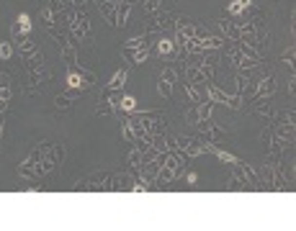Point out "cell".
<instances>
[{"label":"cell","instance_id":"obj_43","mask_svg":"<svg viewBox=\"0 0 296 231\" xmlns=\"http://www.w3.org/2000/svg\"><path fill=\"white\" fill-rule=\"evenodd\" d=\"M3 131H5V121H3V113H0V139H3Z\"/></svg>","mask_w":296,"mask_h":231},{"label":"cell","instance_id":"obj_8","mask_svg":"<svg viewBox=\"0 0 296 231\" xmlns=\"http://www.w3.org/2000/svg\"><path fill=\"white\" fill-rule=\"evenodd\" d=\"M131 8H134L131 0H119V3H116V26H127L129 23Z\"/></svg>","mask_w":296,"mask_h":231},{"label":"cell","instance_id":"obj_19","mask_svg":"<svg viewBox=\"0 0 296 231\" xmlns=\"http://www.w3.org/2000/svg\"><path fill=\"white\" fill-rule=\"evenodd\" d=\"M185 80H188V82H196V85H206V82H209V80L204 77V72L199 69V65H188L185 67Z\"/></svg>","mask_w":296,"mask_h":231},{"label":"cell","instance_id":"obj_28","mask_svg":"<svg viewBox=\"0 0 296 231\" xmlns=\"http://www.w3.org/2000/svg\"><path fill=\"white\" fill-rule=\"evenodd\" d=\"M199 154H204V141L201 139H191V144L185 147L183 157H199Z\"/></svg>","mask_w":296,"mask_h":231},{"label":"cell","instance_id":"obj_20","mask_svg":"<svg viewBox=\"0 0 296 231\" xmlns=\"http://www.w3.org/2000/svg\"><path fill=\"white\" fill-rule=\"evenodd\" d=\"M95 113L98 116H111V113H116V100H113V98H103L101 95V100H98V105H95Z\"/></svg>","mask_w":296,"mask_h":231},{"label":"cell","instance_id":"obj_23","mask_svg":"<svg viewBox=\"0 0 296 231\" xmlns=\"http://www.w3.org/2000/svg\"><path fill=\"white\" fill-rule=\"evenodd\" d=\"M217 49H224V36H204V51H217Z\"/></svg>","mask_w":296,"mask_h":231},{"label":"cell","instance_id":"obj_35","mask_svg":"<svg viewBox=\"0 0 296 231\" xmlns=\"http://www.w3.org/2000/svg\"><path fill=\"white\" fill-rule=\"evenodd\" d=\"M294 51H296V49H294V44H291V47H289V49H286L283 54H281V59H283V65L289 67L291 72H294Z\"/></svg>","mask_w":296,"mask_h":231},{"label":"cell","instance_id":"obj_32","mask_svg":"<svg viewBox=\"0 0 296 231\" xmlns=\"http://www.w3.org/2000/svg\"><path fill=\"white\" fill-rule=\"evenodd\" d=\"M255 116H260V118H273V116H276V111L271 108V105L260 103V105H255Z\"/></svg>","mask_w":296,"mask_h":231},{"label":"cell","instance_id":"obj_31","mask_svg":"<svg viewBox=\"0 0 296 231\" xmlns=\"http://www.w3.org/2000/svg\"><path fill=\"white\" fill-rule=\"evenodd\" d=\"M77 72H80V77H83V82H85V87H93L95 85V72H91V69H83V67H75Z\"/></svg>","mask_w":296,"mask_h":231},{"label":"cell","instance_id":"obj_42","mask_svg":"<svg viewBox=\"0 0 296 231\" xmlns=\"http://www.w3.org/2000/svg\"><path fill=\"white\" fill-rule=\"evenodd\" d=\"M8 111V100H3V98H0V113H5Z\"/></svg>","mask_w":296,"mask_h":231},{"label":"cell","instance_id":"obj_4","mask_svg":"<svg viewBox=\"0 0 296 231\" xmlns=\"http://www.w3.org/2000/svg\"><path fill=\"white\" fill-rule=\"evenodd\" d=\"M175 80H178V72L173 67H165L163 75H160V80H157V93L163 98H170V95H173V82H175Z\"/></svg>","mask_w":296,"mask_h":231},{"label":"cell","instance_id":"obj_18","mask_svg":"<svg viewBox=\"0 0 296 231\" xmlns=\"http://www.w3.org/2000/svg\"><path fill=\"white\" fill-rule=\"evenodd\" d=\"M124 54H129L134 65H147L149 62V44H145V47H139V49H131V51H124Z\"/></svg>","mask_w":296,"mask_h":231},{"label":"cell","instance_id":"obj_36","mask_svg":"<svg viewBox=\"0 0 296 231\" xmlns=\"http://www.w3.org/2000/svg\"><path fill=\"white\" fill-rule=\"evenodd\" d=\"M121 136H124V141H134V131H131V126L127 121L121 123Z\"/></svg>","mask_w":296,"mask_h":231},{"label":"cell","instance_id":"obj_11","mask_svg":"<svg viewBox=\"0 0 296 231\" xmlns=\"http://www.w3.org/2000/svg\"><path fill=\"white\" fill-rule=\"evenodd\" d=\"M98 11H101V16H106V23H109L111 29H116V3L113 0H101V3H98Z\"/></svg>","mask_w":296,"mask_h":231},{"label":"cell","instance_id":"obj_6","mask_svg":"<svg viewBox=\"0 0 296 231\" xmlns=\"http://www.w3.org/2000/svg\"><path fill=\"white\" fill-rule=\"evenodd\" d=\"M219 31L224 33V41H240V23L235 18L219 21Z\"/></svg>","mask_w":296,"mask_h":231},{"label":"cell","instance_id":"obj_38","mask_svg":"<svg viewBox=\"0 0 296 231\" xmlns=\"http://www.w3.org/2000/svg\"><path fill=\"white\" fill-rule=\"evenodd\" d=\"M271 136H273V129H263V131H260V141H271Z\"/></svg>","mask_w":296,"mask_h":231},{"label":"cell","instance_id":"obj_15","mask_svg":"<svg viewBox=\"0 0 296 231\" xmlns=\"http://www.w3.org/2000/svg\"><path fill=\"white\" fill-rule=\"evenodd\" d=\"M214 105H217V103H211L209 98H204L201 103H196V108H193L196 118H199V121H206V118H211V113H214Z\"/></svg>","mask_w":296,"mask_h":231},{"label":"cell","instance_id":"obj_3","mask_svg":"<svg viewBox=\"0 0 296 231\" xmlns=\"http://www.w3.org/2000/svg\"><path fill=\"white\" fill-rule=\"evenodd\" d=\"M276 75H263V80H258V87H255V98L253 100H265V98H271L276 93Z\"/></svg>","mask_w":296,"mask_h":231},{"label":"cell","instance_id":"obj_17","mask_svg":"<svg viewBox=\"0 0 296 231\" xmlns=\"http://www.w3.org/2000/svg\"><path fill=\"white\" fill-rule=\"evenodd\" d=\"M250 5H253V0H232V3L227 5V13L229 18H235V16H242L250 11Z\"/></svg>","mask_w":296,"mask_h":231},{"label":"cell","instance_id":"obj_29","mask_svg":"<svg viewBox=\"0 0 296 231\" xmlns=\"http://www.w3.org/2000/svg\"><path fill=\"white\" fill-rule=\"evenodd\" d=\"M47 31H49V36L55 39V44H57L59 49H62V47H65V44H67V36H65V33H62V31L57 29V26H47Z\"/></svg>","mask_w":296,"mask_h":231},{"label":"cell","instance_id":"obj_12","mask_svg":"<svg viewBox=\"0 0 296 231\" xmlns=\"http://www.w3.org/2000/svg\"><path fill=\"white\" fill-rule=\"evenodd\" d=\"M127 80H129V72H127V69H116V72H113V77L109 80V85H106V90H109V93L124 90V85H127Z\"/></svg>","mask_w":296,"mask_h":231},{"label":"cell","instance_id":"obj_2","mask_svg":"<svg viewBox=\"0 0 296 231\" xmlns=\"http://www.w3.org/2000/svg\"><path fill=\"white\" fill-rule=\"evenodd\" d=\"M196 129H199V134H201L204 141H222L224 134H227V131H224L222 126H217V123H214V118L199 121V123H196Z\"/></svg>","mask_w":296,"mask_h":231},{"label":"cell","instance_id":"obj_33","mask_svg":"<svg viewBox=\"0 0 296 231\" xmlns=\"http://www.w3.org/2000/svg\"><path fill=\"white\" fill-rule=\"evenodd\" d=\"M160 8H163V0H145V13L147 16H155Z\"/></svg>","mask_w":296,"mask_h":231},{"label":"cell","instance_id":"obj_25","mask_svg":"<svg viewBox=\"0 0 296 231\" xmlns=\"http://www.w3.org/2000/svg\"><path fill=\"white\" fill-rule=\"evenodd\" d=\"M147 39H149V36H145V33H139V36H131L129 41H124L121 51H131V49H139V47H145V44H149Z\"/></svg>","mask_w":296,"mask_h":231},{"label":"cell","instance_id":"obj_14","mask_svg":"<svg viewBox=\"0 0 296 231\" xmlns=\"http://www.w3.org/2000/svg\"><path fill=\"white\" fill-rule=\"evenodd\" d=\"M137 111V98L134 95H121L119 100H116V113H134Z\"/></svg>","mask_w":296,"mask_h":231},{"label":"cell","instance_id":"obj_5","mask_svg":"<svg viewBox=\"0 0 296 231\" xmlns=\"http://www.w3.org/2000/svg\"><path fill=\"white\" fill-rule=\"evenodd\" d=\"M59 57L67 65V69H75L77 67V41H67L65 47L59 49Z\"/></svg>","mask_w":296,"mask_h":231},{"label":"cell","instance_id":"obj_41","mask_svg":"<svg viewBox=\"0 0 296 231\" xmlns=\"http://www.w3.org/2000/svg\"><path fill=\"white\" fill-rule=\"evenodd\" d=\"M91 0H70V5H75V8H85Z\"/></svg>","mask_w":296,"mask_h":231},{"label":"cell","instance_id":"obj_39","mask_svg":"<svg viewBox=\"0 0 296 231\" xmlns=\"http://www.w3.org/2000/svg\"><path fill=\"white\" fill-rule=\"evenodd\" d=\"M0 98H3V100H8V103H11V87H0Z\"/></svg>","mask_w":296,"mask_h":231},{"label":"cell","instance_id":"obj_7","mask_svg":"<svg viewBox=\"0 0 296 231\" xmlns=\"http://www.w3.org/2000/svg\"><path fill=\"white\" fill-rule=\"evenodd\" d=\"M206 98H209L211 103H222V105H227L229 103V95L222 90V87L214 82V80H209V82H206Z\"/></svg>","mask_w":296,"mask_h":231},{"label":"cell","instance_id":"obj_22","mask_svg":"<svg viewBox=\"0 0 296 231\" xmlns=\"http://www.w3.org/2000/svg\"><path fill=\"white\" fill-rule=\"evenodd\" d=\"M77 93H80V90H73V93H67V95H57V98H55V108H57V111L73 108V100H75Z\"/></svg>","mask_w":296,"mask_h":231},{"label":"cell","instance_id":"obj_30","mask_svg":"<svg viewBox=\"0 0 296 231\" xmlns=\"http://www.w3.org/2000/svg\"><path fill=\"white\" fill-rule=\"evenodd\" d=\"M16 23H18V29H21L23 36H29V33H31V16L29 13H21L18 18H16Z\"/></svg>","mask_w":296,"mask_h":231},{"label":"cell","instance_id":"obj_10","mask_svg":"<svg viewBox=\"0 0 296 231\" xmlns=\"http://www.w3.org/2000/svg\"><path fill=\"white\" fill-rule=\"evenodd\" d=\"M26 62V69H29V75H37V72H47V67H44V51L39 49L37 54H31Z\"/></svg>","mask_w":296,"mask_h":231},{"label":"cell","instance_id":"obj_27","mask_svg":"<svg viewBox=\"0 0 296 231\" xmlns=\"http://www.w3.org/2000/svg\"><path fill=\"white\" fill-rule=\"evenodd\" d=\"M47 154L55 159L57 165H62V162H65V157H67V149L62 147V144H49V152H47Z\"/></svg>","mask_w":296,"mask_h":231},{"label":"cell","instance_id":"obj_37","mask_svg":"<svg viewBox=\"0 0 296 231\" xmlns=\"http://www.w3.org/2000/svg\"><path fill=\"white\" fill-rule=\"evenodd\" d=\"M0 87H11V75L0 72Z\"/></svg>","mask_w":296,"mask_h":231},{"label":"cell","instance_id":"obj_24","mask_svg":"<svg viewBox=\"0 0 296 231\" xmlns=\"http://www.w3.org/2000/svg\"><path fill=\"white\" fill-rule=\"evenodd\" d=\"M127 165H129V170H139L142 165H145V157H142V152L137 147L131 149V152L127 154Z\"/></svg>","mask_w":296,"mask_h":231},{"label":"cell","instance_id":"obj_34","mask_svg":"<svg viewBox=\"0 0 296 231\" xmlns=\"http://www.w3.org/2000/svg\"><path fill=\"white\" fill-rule=\"evenodd\" d=\"M13 57V41H0V59Z\"/></svg>","mask_w":296,"mask_h":231},{"label":"cell","instance_id":"obj_40","mask_svg":"<svg viewBox=\"0 0 296 231\" xmlns=\"http://www.w3.org/2000/svg\"><path fill=\"white\" fill-rule=\"evenodd\" d=\"M183 175H185V180L191 182V185H193V182H199V175H196V172H183Z\"/></svg>","mask_w":296,"mask_h":231},{"label":"cell","instance_id":"obj_21","mask_svg":"<svg viewBox=\"0 0 296 231\" xmlns=\"http://www.w3.org/2000/svg\"><path fill=\"white\" fill-rule=\"evenodd\" d=\"M65 82H67V87H70V90H88L77 69H70V72H67V77H65Z\"/></svg>","mask_w":296,"mask_h":231},{"label":"cell","instance_id":"obj_1","mask_svg":"<svg viewBox=\"0 0 296 231\" xmlns=\"http://www.w3.org/2000/svg\"><path fill=\"white\" fill-rule=\"evenodd\" d=\"M67 26H70V33H73L75 41H91L93 39L91 21H88L83 8H75L73 13H67Z\"/></svg>","mask_w":296,"mask_h":231},{"label":"cell","instance_id":"obj_13","mask_svg":"<svg viewBox=\"0 0 296 231\" xmlns=\"http://www.w3.org/2000/svg\"><path fill=\"white\" fill-rule=\"evenodd\" d=\"M16 47H18V54H21V59H29L31 54H37V51H39L37 41H31L29 36H21L18 41H16Z\"/></svg>","mask_w":296,"mask_h":231},{"label":"cell","instance_id":"obj_26","mask_svg":"<svg viewBox=\"0 0 296 231\" xmlns=\"http://www.w3.org/2000/svg\"><path fill=\"white\" fill-rule=\"evenodd\" d=\"M199 69L204 72V77H206V80H214L217 65H214V59H211V57H206V59H201V62H199Z\"/></svg>","mask_w":296,"mask_h":231},{"label":"cell","instance_id":"obj_16","mask_svg":"<svg viewBox=\"0 0 296 231\" xmlns=\"http://www.w3.org/2000/svg\"><path fill=\"white\" fill-rule=\"evenodd\" d=\"M155 47H157V54H160V57H175V41H173V39L160 36Z\"/></svg>","mask_w":296,"mask_h":231},{"label":"cell","instance_id":"obj_9","mask_svg":"<svg viewBox=\"0 0 296 231\" xmlns=\"http://www.w3.org/2000/svg\"><path fill=\"white\" fill-rule=\"evenodd\" d=\"M183 87H185V95H188V100L191 103H201L204 98H206V85H196V82H183Z\"/></svg>","mask_w":296,"mask_h":231}]
</instances>
